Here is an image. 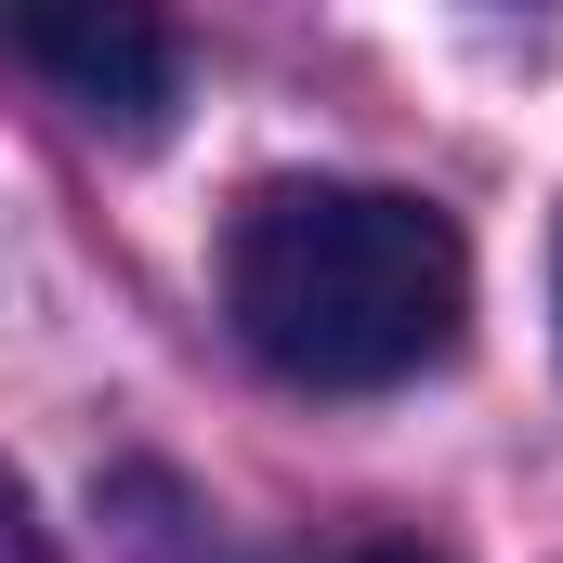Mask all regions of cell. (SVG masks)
Masks as SVG:
<instances>
[{
	"label": "cell",
	"mask_w": 563,
	"mask_h": 563,
	"mask_svg": "<svg viewBox=\"0 0 563 563\" xmlns=\"http://www.w3.org/2000/svg\"><path fill=\"white\" fill-rule=\"evenodd\" d=\"M0 563H53V538H40V511H26L13 472H0Z\"/></svg>",
	"instance_id": "obj_3"
},
{
	"label": "cell",
	"mask_w": 563,
	"mask_h": 563,
	"mask_svg": "<svg viewBox=\"0 0 563 563\" xmlns=\"http://www.w3.org/2000/svg\"><path fill=\"white\" fill-rule=\"evenodd\" d=\"M301 563H459V551H432V538H341V551H301Z\"/></svg>",
	"instance_id": "obj_4"
},
{
	"label": "cell",
	"mask_w": 563,
	"mask_h": 563,
	"mask_svg": "<svg viewBox=\"0 0 563 563\" xmlns=\"http://www.w3.org/2000/svg\"><path fill=\"white\" fill-rule=\"evenodd\" d=\"M223 314L301 394H394L459 354L472 250L407 184H263L223 236Z\"/></svg>",
	"instance_id": "obj_1"
},
{
	"label": "cell",
	"mask_w": 563,
	"mask_h": 563,
	"mask_svg": "<svg viewBox=\"0 0 563 563\" xmlns=\"http://www.w3.org/2000/svg\"><path fill=\"white\" fill-rule=\"evenodd\" d=\"M0 53L40 66L92 132H119V144H157L170 106H184V26H157V13H106V0H79V13H0Z\"/></svg>",
	"instance_id": "obj_2"
}]
</instances>
